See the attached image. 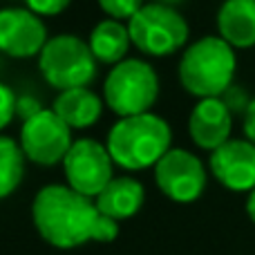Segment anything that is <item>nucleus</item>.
Listing matches in <instances>:
<instances>
[{"instance_id":"f8f14e48","label":"nucleus","mask_w":255,"mask_h":255,"mask_svg":"<svg viewBox=\"0 0 255 255\" xmlns=\"http://www.w3.org/2000/svg\"><path fill=\"white\" fill-rule=\"evenodd\" d=\"M233 115L222 99H202L188 117V134L202 150L215 152L220 145L231 141Z\"/></svg>"},{"instance_id":"9b49d317","label":"nucleus","mask_w":255,"mask_h":255,"mask_svg":"<svg viewBox=\"0 0 255 255\" xmlns=\"http://www.w3.org/2000/svg\"><path fill=\"white\" fill-rule=\"evenodd\" d=\"M211 172L229 190H255V143L249 139L226 141L215 152H211Z\"/></svg>"},{"instance_id":"423d86ee","label":"nucleus","mask_w":255,"mask_h":255,"mask_svg":"<svg viewBox=\"0 0 255 255\" xmlns=\"http://www.w3.org/2000/svg\"><path fill=\"white\" fill-rule=\"evenodd\" d=\"M132 45L148 56H170L188 40V22L175 7L145 2L128 20Z\"/></svg>"},{"instance_id":"ddd939ff","label":"nucleus","mask_w":255,"mask_h":255,"mask_svg":"<svg viewBox=\"0 0 255 255\" xmlns=\"http://www.w3.org/2000/svg\"><path fill=\"white\" fill-rule=\"evenodd\" d=\"M217 31L233 49L255 45V0H224L217 11Z\"/></svg>"},{"instance_id":"0eeeda50","label":"nucleus","mask_w":255,"mask_h":255,"mask_svg":"<svg viewBox=\"0 0 255 255\" xmlns=\"http://www.w3.org/2000/svg\"><path fill=\"white\" fill-rule=\"evenodd\" d=\"M67 186L90 199H97L115 179V161L108 148L97 139H76L63 159Z\"/></svg>"},{"instance_id":"a211bd4d","label":"nucleus","mask_w":255,"mask_h":255,"mask_svg":"<svg viewBox=\"0 0 255 255\" xmlns=\"http://www.w3.org/2000/svg\"><path fill=\"white\" fill-rule=\"evenodd\" d=\"M99 7L103 9V13H108V18L112 20H130L141 7H143V0H97Z\"/></svg>"},{"instance_id":"393cba45","label":"nucleus","mask_w":255,"mask_h":255,"mask_svg":"<svg viewBox=\"0 0 255 255\" xmlns=\"http://www.w3.org/2000/svg\"><path fill=\"white\" fill-rule=\"evenodd\" d=\"M154 2H159V4H166V7H175V4L184 2V0H154Z\"/></svg>"},{"instance_id":"7ed1b4c3","label":"nucleus","mask_w":255,"mask_h":255,"mask_svg":"<svg viewBox=\"0 0 255 255\" xmlns=\"http://www.w3.org/2000/svg\"><path fill=\"white\" fill-rule=\"evenodd\" d=\"M235 49L220 36H204L184 49L179 61V83L193 97L220 99L233 85Z\"/></svg>"},{"instance_id":"4be33fe9","label":"nucleus","mask_w":255,"mask_h":255,"mask_svg":"<svg viewBox=\"0 0 255 255\" xmlns=\"http://www.w3.org/2000/svg\"><path fill=\"white\" fill-rule=\"evenodd\" d=\"M43 110H45L43 103H40L36 97H31V94H20L16 101V115L20 117L22 121H29L31 117L40 115Z\"/></svg>"},{"instance_id":"4468645a","label":"nucleus","mask_w":255,"mask_h":255,"mask_svg":"<svg viewBox=\"0 0 255 255\" xmlns=\"http://www.w3.org/2000/svg\"><path fill=\"white\" fill-rule=\"evenodd\" d=\"M143 199H145V190L143 184L134 177H115L110 184L103 188V193L94 199L97 208L101 211V215L110 217L115 222L128 220V217L136 215L143 206Z\"/></svg>"},{"instance_id":"b1692460","label":"nucleus","mask_w":255,"mask_h":255,"mask_svg":"<svg viewBox=\"0 0 255 255\" xmlns=\"http://www.w3.org/2000/svg\"><path fill=\"white\" fill-rule=\"evenodd\" d=\"M247 213H249V217H251L253 224H255V190H251V193H249V199H247Z\"/></svg>"},{"instance_id":"20e7f679","label":"nucleus","mask_w":255,"mask_h":255,"mask_svg":"<svg viewBox=\"0 0 255 255\" xmlns=\"http://www.w3.org/2000/svg\"><path fill=\"white\" fill-rule=\"evenodd\" d=\"M159 97V76L150 63L126 58L115 65L103 83V101L119 119L150 112Z\"/></svg>"},{"instance_id":"5701e85b","label":"nucleus","mask_w":255,"mask_h":255,"mask_svg":"<svg viewBox=\"0 0 255 255\" xmlns=\"http://www.w3.org/2000/svg\"><path fill=\"white\" fill-rule=\"evenodd\" d=\"M244 134H247V139L251 143H255V99L249 106L247 115H244Z\"/></svg>"},{"instance_id":"6ab92c4d","label":"nucleus","mask_w":255,"mask_h":255,"mask_svg":"<svg viewBox=\"0 0 255 255\" xmlns=\"http://www.w3.org/2000/svg\"><path fill=\"white\" fill-rule=\"evenodd\" d=\"M220 99L224 101V106L231 110V115H242V117L247 115L249 106H251V101H253V99L249 97L247 88H242V85H238V83L231 85V88L226 90Z\"/></svg>"},{"instance_id":"f3484780","label":"nucleus","mask_w":255,"mask_h":255,"mask_svg":"<svg viewBox=\"0 0 255 255\" xmlns=\"http://www.w3.org/2000/svg\"><path fill=\"white\" fill-rule=\"evenodd\" d=\"M25 152L11 136L0 134V199L9 197L25 175Z\"/></svg>"},{"instance_id":"6e6552de","label":"nucleus","mask_w":255,"mask_h":255,"mask_svg":"<svg viewBox=\"0 0 255 255\" xmlns=\"http://www.w3.org/2000/svg\"><path fill=\"white\" fill-rule=\"evenodd\" d=\"M20 148L31 163L38 166H56L67 157L72 143V128L54 110L45 108L40 115L22 121L20 128Z\"/></svg>"},{"instance_id":"f03ea898","label":"nucleus","mask_w":255,"mask_h":255,"mask_svg":"<svg viewBox=\"0 0 255 255\" xmlns=\"http://www.w3.org/2000/svg\"><path fill=\"white\" fill-rule=\"evenodd\" d=\"M172 132L163 117L145 115L119 119L108 132L106 148L115 166L124 170H145L157 166L170 150Z\"/></svg>"},{"instance_id":"9d476101","label":"nucleus","mask_w":255,"mask_h":255,"mask_svg":"<svg viewBox=\"0 0 255 255\" xmlns=\"http://www.w3.org/2000/svg\"><path fill=\"white\" fill-rule=\"evenodd\" d=\"M47 27L43 18L27 7L0 9V52L11 58L38 56L47 45Z\"/></svg>"},{"instance_id":"f257e3e1","label":"nucleus","mask_w":255,"mask_h":255,"mask_svg":"<svg viewBox=\"0 0 255 255\" xmlns=\"http://www.w3.org/2000/svg\"><path fill=\"white\" fill-rule=\"evenodd\" d=\"M31 217L40 238L56 249H76L85 242H112L119 222L101 215L94 199L67 184H47L36 193Z\"/></svg>"},{"instance_id":"39448f33","label":"nucleus","mask_w":255,"mask_h":255,"mask_svg":"<svg viewBox=\"0 0 255 255\" xmlns=\"http://www.w3.org/2000/svg\"><path fill=\"white\" fill-rule=\"evenodd\" d=\"M43 79L58 92L88 88L97 79V58L90 45L74 34H58L47 40L38 54Z\"/></svg>"},{"instance_id":"aec40b11","label":"nucleus","mask_w":255,"mask_h":255,"mask_svg":"<svg viewBox=\"0 0 255 255\" xmlns=\"http://www.w3.org/2000/svg\"><path fill=\"white\" fill-rule=\"evenodd\" d=\"M16 101L18 97L13 94V90L9 85L0 83V130H4L11 124L13 115H16Z\"/></svg>"},{"instance_id":"1a4fd4ad","label":"nucleus","mask_w":255,"mask_h":255,"mask_svg":"<svg viewBox=\"0 0 255 255\" xmlns=\"http://www.w3.org/2000/svg\"><path fill=\"white\" fill-rule=\"evenodd\" d=\"M206 179L208 175L202 159L184 148H170L154 166L157 188L177 204H190L202 197Z\"/></svg>"},{"instance_id":"412c9836","label":"nucleus","mask_w":255,"mask_h":255,"mask_svg":"<svg viewBox=\"0 0 255 255\" xmlns=\"http://www.w3.org/2000/svg\"><path fill=\"white\" fill-rule=\"evenodd\" d=\"M72 0H25L27 9L34 11L36 16H58L70 7Z\"/></svg>"},{"instance_id":"dca6fc26","label":"nucleus","mask_w":255,"mask_h":255,"mask_svg":"<svg viewBox=\"0 0 255 255\" xmlns=\"http://www.w3.org/2000/svg\"><path fill=\"white\" fill-rule=\"evenodd\" d=\"M90 49H92L97 63H106V65H119L121 61H126V54L132 45L130 31L128 25H124L121 20H106L97 22L94 29L90 31V40H88Z\"/></svg>"},{"instance_id":"2eb2a0df","label":"nucleus","mask_w":255,"mask_h":255,"mask_svg":"<svg viewBox=\"0 0 255 255\" xmlns=\"http://www.w3.org/2000/svg\"><path fill=\"white\" fill-rule=\"evenodd\" d=\"M52 110L72 130H85V128H92L101 119L103 101L90 88H76V90L58 92V97L54 99Z\"/></svg>"}]
</instances>
